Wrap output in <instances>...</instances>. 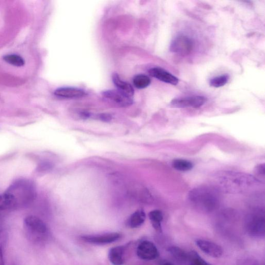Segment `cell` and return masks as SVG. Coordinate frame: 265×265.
Listing matches in <instances>:
<instances>
[{"label": "cell", "instance_id": "obj_1", "mask_svg": "<svg viewBox=\"0 0 265 265\" xmlns=\"http://www.w3.org/2000/svg\"><path fill=\"white\" fill-rule=\"evenodd\" d=\"M252 176L242 173L226 172L220 176L219 184L223 190L231 193H241L258 183Z\"/></svg>", "mask_w": 265, "mask_h": 265}, {"label": "cell", "instance_id": "obj_2", "mask_svg": "<svg viewBox=\"0 0 265 265\" xmlns=\"http://www.w3.org/2000/svg\"><path fill=\"white\" fill-rule=\"evenodd\" d=\"M189 199L195 207L206 212H211L218 206L220 195L212 187L203 186L194 188L189 193Z\"/></svg>", "mask_w": 265, "mask_h": 265}, {"label": "cell", "instance_id": "obj_3", "mask_svg": "<svg viewBox=\"0 0 265 265\" xmlns=\"http://www.w3.org/2000/svg\"><path fill=\"white\" fill-rule=\"evenodd\" d=\"M12 200L14 206L32 201L35 197L34 184L29 180L19 179L6 191Z\"/></svg>", "mask_w": 265, "mask_h": 265}, {"label": "cell", "instance_id": "obj_4", "mask_svg": "<svg viewBox=\"0 0 265 265\" xmlns=\"http://www.w3.org/2000/svg\"><path fill=\"white\" fill-rule=\"evenodd\" d=\"M24 226L26 232L34 240L43 238L48 232L45 223L34 216L26 217L24 220Z\"/></svg>", "mask_w": 265, "mask_h": 265}, {"label": "cell", "instance_id": "obj_5", "mask_svg": "<svg viewBox=\"0 0 265 265\" xmlns=\"http://www.w3.org/2000/svg\"><path fill=\"white\" fill-rule=\"evenodd\" d=\"M247 229L254 236H261L265 232L264 214L261 211H256L248 215Z\"/></svg>", "mask_w": 265, "mask_h": 265}, {"label": "cell", "instance_id": "obj_6", "mask_svg": "<svg viewBox=\"0 0 265 265\" xmlns=\"http://www.w3.org/2000/svg\"><path fill=\"white\" fill-rule=\"evenodd\" d=\"M193 48V40L185 35H180L175 38L170 46L172 52L183 55L189 54Z\"/></svg>", "mask_w": 265, "mask_h": 265}, {"label": "cell", "instance_id": "obj_7", "mask_svg": "<svg viewBox=\"0 0 265 265\" xmlns=\"http://www.w3.org/2000/svg\"><path fill=\"white\" fill-rule=\"evenodd\" d=\"M206 101L207 99L204 96H192L175 99L172 101L171 104L175 108H185L192 107L198 108L202 106Z\"/></svg>", "mask_w": 265, "mask_h": 265}, {"label": "cell", "instance_id": "obj_8", "mask_svg": "<svg viewBox=\"0 0 265 265\" xmlns=\"http://www.w3.org/2000/svg\"><path fill=\"white\" fill-rule=\"evenodd\" d=\"M137 254L139 258L145 261L154 260L159 256V251L155 244L147 241L139 244Z\"/></svg>", "mask_w": 265, "mask_h": 265}, {"label": "cell", "instance_id": "obj_9", "mask_svg": "<svg viewBox=\"0 0 265 265\" xmlns=\"http://www.w3.org/2000/svg\"><path fill=\"white\" fill-rule=\"evenodd\" d=\"M121 235L117 233H107L101 235L84 236L81 239L88 243L96 245H104L116 242Z\"/></svg>", "mask_w": 265, "mask_h": 265}, {"label": "cell", "instance_id": "obj_10", "mask_svg": "<svg viewBox=\"0 0 265 265\" xmlns=\"http://www.w3.org/2000/svg\"><path fill=\"white\" fill-rule=\"evenodd\" d=\"M105 98L121 107H128L133 102L132 97L121 92L118 90H106L102 93Z\"/></svg>", "mask_w": 265, "mask_h": 265}, {"label": "cell", "instance_id": "obj_11", "mask_svg": "<svg viewBox=\"0 0 265 265\" xmlns=\"http://www.w3.org/2000/svg\"><path fill=\"white\" fill-rule=\"evenodd\" d=\"M197 246L207 255L214 258H220L223 255V249L219 245L210 241L198 240Z\"/></svg>", "mask_w": 265, "mask_h": 265}, {"label": "cell", "instance_id": "obj_12", "mask_svg": "<svg viewBox=\"0 0 265 265\" xmlns=\"http://www.w3.org/2000/svg\"><path fill=\"white\" fill-rule=\"evenodd\" d=\"M149 73L152 77L173 85H176L179 82V80L176 77L159 67L151 68L149 69Z\"/></svg>", "mask_w": 265, "mask_h": 265}, {"label": "cell", "instance_id": "obj_13", "mask_svg": "<svg viewBox=\"0 0 265 265\" xmlns=\"http://www.w3.org/2000/svg\"><path fill=\"white\" fill-rule=\"evenodd\" d=\"M54 94L65 99H76L85 96L86 93L84 90L74 87H62L55 90Z\"/></svg>", "mask_w": 265, "mask_h": 265}, {"label": "cell", "instance_id": "obj_14", "mask_svg": "<svg viewBox=\"0 0 265 265\" xmlns=\"http://www.w3.org/2000/svg\"><path fill=\"white\" fill-rule=\"evenodd\" d=\"M113 80L118 90L133 98L134 91L130 83L122 80L117 74H113Z\"/></svg>", "mask_w": 265, "mask_h": 265}, {"label": "cell", "instance_id": "obj_15", "mask_svg": "<svg viewBox=\"0 0 265 265\" xmlns=\"http://www.w3.org/2000/svg\"><path fill=\"white\" fill-rule=\"evenodd\" d=\"M124 248L118 246L111 249L108 254L109 261L114 265H122L124 263L123 255Z\"/></svg>", "mask_w": 265, "mask_h": 265}, {"label": "cell", "instance_id": "obj_16", "mask_svg": "<svg viewBox=\"0 0 265 265\" xmlns=\"http://www.w3.org/2000/svg\"><path fill=\"white\" fill-rule=\"evenodd\" d=\"M146 220V214L142 210L135 212L129 218L128 225L132 229L138 228L143 225Z\"/></svg>", "mask_w": 265, "mask_h": 265}, {"label": "cell", "instance_id": "obj_17", "mask_svg": "<svg viewBox=\"0 0 265 265\" xmlns=\"http://www.w3.org/2000/svg\"><path fill=\"white\" fill-rule=\"evenodd\" d=\"M149 217L153 228L157 232L161 233L162 232L161 223L163 220L162 213L159 210L153 211L149 214Z\"/></svg>", "mask_w": 265, "mask_h": 265}, {"label": "cell", "instance_id": "obj_18", "mask_svg": "<svg viewBox=\"0 0 265 265\" xmlns=\"http://www.w3.org/2000/svg\"><path fill=\"white\" fill-rule=\"evenodd\" d=\"M169 253L177 261L184 263L188 261V254L185 251L178 247L172 246L168 249Z\"/></svg>", "mask_w": 265, "mask_h": 265}, {"label": "cell", "instance_id": "obj_19", "mask_svg": "<svg viewBox=\"0 0 265 265\" xmlns=\"http://www.w3.org/2000/svg\"><path fill=\"white\" fill-rule=\"evenodd\" d=\"M172 166L180 172H188L193 169V164L186 160L175 159L172 162Z\"/></svg>", "mask_w": 265, "mask_h": 265}, {"label": "cell", "instance_id": "obj_20", "mask_svg": "<svg viewBox=\"0 0 265 265\" xmlns=\"http://www.w3.org/2000/svg\"><path fill=\"white\" fill-rule=\"evenodd\" d=\"M150 83V78L145 75H138L135 76L133 79L134 85L136 88L139 89L148 87Z\"/></svg>", "mask_w": 265, "mask_h": 265}, {"label": "cell", "instance_id": "obj_21", "mask_svg": "<svg viewBox=\"0 0 265 265\" xmlns=\"http://www.w3.org/2000/svg\"><path fill=\"white\" fill-rule=\"evenodd\" d=\"M7 235L3 230H0V265H6L4 259V250Z\"/></svg>", "mask_w": 265, "mask_h": 265}, {"label": "cell", "instance_id": "obj_22", "mask_svg": "<svg viewBox=\"0 0 265 265\" xmlns=\"http://www.w3.org/2000/svg\"><path fill=\"white\" fill-rule=\"evenodd\" d=\"M13 207L14 204L8 193L5 192L0 195V211L6 210Z\"/></svg>", "mask_w": 265, "mask_h": 265}, {"label": "cell", "instance_id": "obj_23", "mask_svg": "<svg viewBox=\"0 0 265 265\" xmlns=\"http://www.w3.org/2000/svg\"><path fill=\"white\" fill-rule=\"evenodd\" d=\"M188 261L191 265H211L195 251H192L188 254Z\"/></svg>", "mask_w": 265, "mask_h": 265}, {"label": "cell", "instance_id": "obj_24", "mask_svg": "<svg viewBox=\"0 0 265 265\" xmlns=\"http://www.w3.org/2000/svg\"><path fill=\"white\" fill-rule=\"evenodd\" d=\"M3 59L7 63L15 66L20 67L24 64L23 59L19 55L16 54L6 55L4 57Z\"/></svg>", "mask_w": 265, "mask_h": 265}, {"label": "cell", "instance_id": "obj_25", "mask_svg": "<svg viewBox=\"0 0 265 265\" xmlns=\"http://www.w3.org/2000/svg\"><path fill=\"white\" fill-rule=\"evenodd\" d=\"M229 80L228 74L215 77L211 80L210 85L213 87L219 88L225 86Z\"/></svg>", "mask_w": 265, "mask_h": 265}, {"label": "cell", "instance_id": "obj_26", "mask_svg": "<svg viewBox=\"0 0 265 265\" xmlns=\"http://www.w3.org/2000/svg\"><path fill=\"white\" fill-rule=\"evenodd\" d=\"M255 173L256 176L265 178V164H261L255 168Z\"/></svg>", "mask_w": 265, "mask_h": 265}, {"label": "cell", "instance_id": "obj_27", "mask_svg": "<svg viewBox=\"0 0 265 265\" xmlns=\"http://www.w3.org/2000/svg\"><path fill=\"white\" fill-rule=\"evenodd\" d=\"M100 118L101 120L105 121H110L111 119V116L107 114H102L100 115Z\"/></svg>", "mask_w": 265, "mask_h": 265}, {"label": "cell", "instance_id": "obj_28", "mask_svg": "<svg viewBox=\"0 0 265 265\" xmlns=\"http://www.w3.org/2000/svg\"><path fill=\"white\" fill-rule=\"evenodd\" d=\"M162 265H174L173 264L170 262H165L163 263Z\"/></svg>", "mask_w": 265, "mask_h": 265}]
</instances>
